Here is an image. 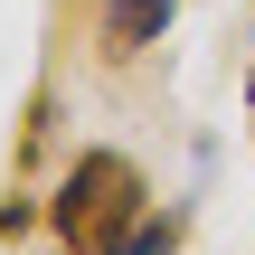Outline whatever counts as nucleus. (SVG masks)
Masks as SVG:
<instances>
[{"label": "nucleus", "mask_w": 255, "mask_h": 255, "mask_svg": "<svg viewBox=\"0 0 255 255\" xmlns=\"http://www.w3.org/2000/svg\"><path fill=\"white\" fill-rule=\"evenodd\" d=\"M142 208H151L142 161H132V151L85 142V151L66 161L57 199H47V227H57V246H66V255H114V246H123V227H132Z\"/></svg>", "instance_id": "obj_1"}, {"label": "nucleus", "mask_w": 255, "mask_h": 255, "mask_svg": "<svg viewBox=\"0 0 255 255\" xmlns=\"http://www.w3.org/2000/svg\"><path fill=\"white\" fill-rule=\"evenodd\" d=\"M95 19H104V57L123 66V57H142V47H161V38H170L180 0H95Z\"/></svg>", "instance_id": "obj_2"}, {"label": "nucleus", "mask_w": 255, "mask_h": 255, "mask_svg": "<svg viewBox=\"0 0 255 255\" xmlns=\"http://www.w3.org/2000/svg\"><path fill=\"white\" fill-rule=\"evenodd\" d=\"M180 237H189V218H180V208H142V218L123 227V246H114V255H170Z\"/></svg>", "instance_id": "obj_3"}, {"label": "nucleus", "mask_w": 255, "mask_h": 255, "mask_svg": "<svg viewBox=\"0 0 255 255\" xmlns=\"http://www.w3.org/2000/svg\"><path fill=\"white\" fill-rule=\"evenodd\" d=\"M38 218H47V208H28V189H9V199H0V246H9V237H28Z\"/></svg>", "instance_id": "obj_4"}, {"label": "nucleus", "mask_w": 255, "mask_h": 255, "mask_svg": "<svg viewBox=\"0 0 255 255\" xmlns=\"http://www.w3.org/2000/svg\"><path fill=\"white\" fill-rule=\"evenodd\" d=\"M246 114H255V66H246Z\"/></svg>", "instance_id": "obj_5"}]
</instances>
